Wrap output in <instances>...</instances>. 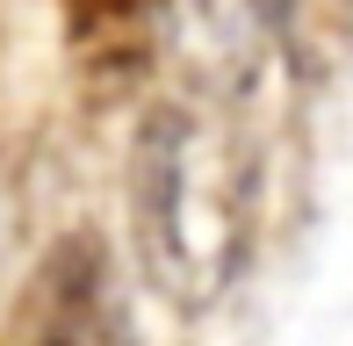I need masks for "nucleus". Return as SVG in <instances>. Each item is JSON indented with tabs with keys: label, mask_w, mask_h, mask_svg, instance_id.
<instances>
[{
	"label": "nucleus",
	"mask_w": 353,
	"mask_h": 346,
	"mask_svg": "<svg viewBox=\"0 0 353 346\" xmlns=\"http://www.w3.org/2000/svg\"><path fill=\"white\" fill-rule=\"evenodd\" d=\"M130 216L144 274L173 310H210L238 281L260 224V152L223 87H181L144 116Z\"/></svg>",
	"instance_id": "obj_1"
},
{
	"label": "nucleus",
	"mask_w": 353,
	"mask_h": 346,
	"mask_svg": "<svg viewBox=\"0 0 353 346\" xmlns=\"http://www.w3.org/2000/svg\"><path fill=\"white\" fill-rule=\"evenodd\" d=\"M0 346H130L116 296V267H108L94 231H72L29 267L22 296H14Z\"/></svg>",
	"instance_id": "obj_2"
}]
</instances>
